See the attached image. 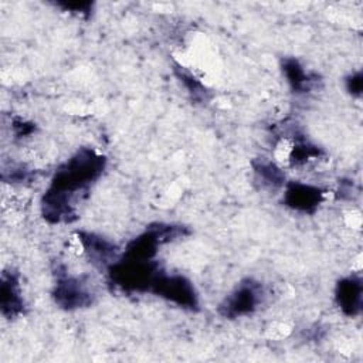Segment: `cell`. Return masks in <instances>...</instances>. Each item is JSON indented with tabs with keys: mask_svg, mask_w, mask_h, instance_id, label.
Segmentation results:
<instances>
[{
	"mask_svg": "<svg viewBox=\"0 0 363 363\" xmlns=\"http://www.w3.org/2000/svg\"><path fill=\"white\" fill-rule=\"evenodd\" d=\"M13 130L17 138H26L30 136L35 130V125L31 122H27L24 119H14L13 121Z\"/></svg>",
	"mask_w": 363,
	"mask_h": 363,
	"instance_id": "17",
	"label": "cell"
},
{
	"mask_svg": "<svg viewBox=\"0 0 363 363\" xmlns=\"http://www.w3.org/2000/svg\"><path fill=\"white\" fill-rule=\"evenodd\" d=\"M57 6L65 11L74 13L77 16L88 17L92 13L94 3H91V1H60V3H57Z\"/></svg>",
	"mask_w": 363,
	"mask_h": 363,
	"instance_id": "14",
	"label": "cell"
},
{
	"mask_svg": "<svg viewBox=\"0 0 363 363\" xmlns=\"http://www.w3.org/2000/svg\"><path fill=\"white\" fill-rule=\"evenodd\" d=\"M281 69L294 94H308L319 86V75L306 71L296 58H284L281 61Z\"/></svg>",
	"mask_w": 363,
	"mask_h": 363,
	"instance_id": "10",
	"label": "cell"
},
{
	"mask_svg": "<svg viewBox=\"0 0 363 363\" xmlns=\"http://www.w3.org/2000/svg\"><path fill=\"white\" fill-rule=\"evenodd\" d=\"M149 292L183 309H199V295L193 282L180 274L167 275L164 271H162L153 281Z\"/></svg>",
	"mask_w": 363,
	"mask_h": 363,
	"instance_id": "5",
	"label": "cell"
},
{
	"mask_svg": "<svg viewBox=\"0 0 363 363\" xmlns=\"http://www.w3.org/2000/svg\"><path fill=\"white\" fill-rule=\"evenodd\" d=\"M320 155H322V150L318 146H315L313 143L308 142L303 138H301V139L298 138V139H295V143L291 149L289 162L294 166H299V164L306 163L308 160L318 159Z\"/></svg>",
	"mask_w": 363,
	"mask_h": 363,
	"instance_id": "13",
	"label": "cell"
},
{
	"mask_svg": "<svg viewBox=\"0 0 363 363\" xmlns=\"http://www.w3.org/2000/svg\"><path fill=\"white\" fill-rule=\"evenodd\" d=\"M106 159L91 147H81L54 173L41 199V214L51 224L77 220V204L99 179Z\"/></svg>",
	"mask_w": 363,
	"mask_h": 363,
	"instance_id": "1",
	"label": "cell"
},
{
	"mask_svg": "<svg viewBox=\"0 0 363 363\" xmlns=\"http://www.w3.org/2000/svg\"><path fill=\"white\" fill-rule=\"evenodd\" d=\"M174 75L177 77V79L183 84V86L187 89L190 98L194 102H207L210 99V91L207 89V86L200 82V79H197L190 71H187L184 67L174 64L173 67Z\"/></svg>",
	"mask_w": 363,
	"mask_h": 363,
	"instance_id": "12",
	"label": "cell"
},
{
	"mask_svg": "<svg viewBox=\"0 0 363 363\" xmlns=\"http://www.w3.org/2000/svg\"><path fill=\"white\" fill-rule=\"evenodd\" d=\"M77 237L89 262L99 269H108L121 257L116 244L99 234L91 231H77Z\"/></svg>",
	"mask_w": 363,
	"mask_h": 363,
	"instance_id": "6",
	"label": "cell"
},
{
	"mask_svg": "<svg viewBox=\"0 0 363 363\" xmlns=\"http://www.w3.org/2000/svg\"><path fill=\"white\" fill-rule=\"evenodd\" d=\"M363 284L360 277L349 275L337 281L335 289V301L343 315L354 318L362 312Z\"/></svg>",
	"mask_w": 363,
	"mask_h": 363,
	"instance_id": "9",
	"label": "cell"
},
{
	"mask_svg": "<svg viewBox=\"0 0 363 363\" xmlns=\"http://www.w3.org/2000/svg\"><path fill=\"white\" fill-rule=\"evenodd\" d=\"M325 190L302 183V182H286L284 186V204L299 213H315L319 204L323 201Z\"/></svg>",
	"mask_w": 363,
	"mask_h": 363,
	"instance_id": "7",
	"label": "cell"
},
{
	"mask_svg": "<svg viewBox=\"0 0 363 363\" xmlns=\"http://www.w3.org/2000/svg\"><path fill=\"white\" fill-rule=\"evenodd\" d=\"M106 272L109 282L125 292H149L162 269L155 259H133L121 255Z\"/></svg>",
	"mask_w": 363,
	"mask_h": 363,
	"instance_id": "2",
	"label": "cell"
},
{
	"mask_svg": "<svg viewBox=\"0 0 363 363\" xmlns=\"http://www.w3.org/2000/svg\"><path fill=\"white\" fill-rule=\"evenodd\" d=\"M255 183L264 190H278L286 184L284 170L269 159L258 157L251 163Z\"/></svg>",
	"mask_w": 363,
	"mask_h": 363,
	"instance_id": "11",
	"label": "cell"
},
{
	"mask_svg": "<svg viewBox=\"0 0 363 363\" xmlns=\"http://www.w3.org/2000/svg\"><path fill=\"white\" fill-rule=\"evenodd\" d=\"M0 311L7 319H14L24 312L20 275L14 269H4L0 279Z\"/></svg>",
	"mask_w": 363,
	"mask_h": 363,
	"instance_id": "8",
	"label": "cell"
},
{
	"mask_svg": "<svg viewBox=\"0 0 363 363\" xmlns=\"http://www.w3.org/2000/svg\"><path fill=\"white\" fill-rule=\"evenodd\" d=\"M1 177L7 183H24V182H28L33 177V174L30 170H27L23 166H14V167H10V170L3 169Z\"/></svg>",
	"mask_w": 363,
	"mask_h": 363,
	"instance_id": "15",
	"label": "cell"
},
{
	"mask_svg": "<svg viewBox=\"0 0 363 363\" xmlns=\"http://www.w3.org/2000/svg\"><path fill=\"white\" fill-rule=\"evenodd\" d=\"M345 84H346L347 92H349L350 95H353V96H360V94H362V84H363L362 72L357 71V72H354V74H350V75L346 78Z\"/></svg>",
	"mask_w": 363,
	"mask_h": 363,
	"instance_id": "16",
	"label": "cell"
},
{
	"mask_svg": "<svg viewBox=\"0 0 363 363\" xmlns=\"http://www.w3.org/2000/svg\"><path fill=\"white\" fill-rule=\"evenodd\" d=\"M264 298L262 284L254 278H245L220 302L217 312L225 319L247 316L258 309Z\"/></svg>",
	"mask_w": 363,
	"mask_h": 363,
	"instance_id": "3",
	"label": "cell"
},
{
	"mask_svg": "<svg viewBox=\"0 0 363 363\" xmlns=\"http://www.w3.org/2000/svg\"><path fill=\"white\" fill-rule=\"evenodd\" d=\"M55 305L64 311H77L94 303L95 294L84 277L71 275L57 269L55 284L51 292Z\"/></svg>",
	"mask_w": 363,
	"mask_h": 363,
	"instance_id": "4",
	"label": "cell"
}]
</instances>
